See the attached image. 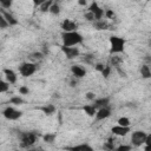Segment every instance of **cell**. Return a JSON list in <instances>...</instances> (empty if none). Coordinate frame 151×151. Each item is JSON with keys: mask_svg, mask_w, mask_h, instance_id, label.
<instances>
[{"mask_svg": "<svg viewBox=\"0 0 151 151\" xmlns=\"http://www.w3.org/2000/svg\"><path fill=\"white\" fill-rule=\"evenodd\" d=\"M61 40H63V46H77L79 44H83L84 38L78 31H71V32L63 31Z\"/></svg>", "mask_w": 151, "mask_h": 151, "instance_id": "6da1fadb", "label": "cell"}, {"mask_svg": "<svg viewBox=\"0 0 151 151\" xmlns=\"http://www.w3.org/2000/svg\"><path fill=\"white\" fill-rule=\"evenodd\" d=\"M110 54H118L124 52L125 50V39L118 35L110 37Z\"/></svg>", "mask_w": 151, "mask_h": 151, "instance_id": "7a4b0ae2", "label": "cell"}, {"mask_svg": "<svg viewBox=\"0 0 151 151\" xmlns=\"http://www.w3.org/2000/svg\"><path fill=\"white\" fill-rule=\"evenodd\" d=\"M37 68H38V66H37V64H34V63H28V61L21 63V64L19 65V73H20L22 77L27 78V77H31L32 74H34L35 71H37Z\"/></svg>", "mask_w": 151, "mask_h": 151, "instance_id": "3957f363", "label": "cell"}, {"mask_svg": "<svg viewBox=\"0 0 151 151\" xmlns=\"http://www.w3.org/2000/svg\"><path fill=\"white\" fill-rule=\"evenodd\" d=\"M37 142V133L34 132H22L20 134V145L21 147H31Z\"/></svg>", "mask_w": 151, "mask_h": 151, "instance_id": "277c9868", "label": "cell"}, {"mask_svg": "<svg viewBox=\"0 0 151 151\" xmlns=\"http://www.w3.org/2000/svg\"><path fill=\"white\" fill-rule=\"evenodd\" d=\"M2 116L8 120H17L22 116V112L12 106H7L6 109L2 110Z\"/></svg>", "mask_w": 151, "mask_h": 151, "instance_id": "5b68a950", "label": "cell"}, {"mask_svg": "<svg viewBox=\"0 0 151 151\" xmlns=\"http://www.w3.org/2000/svg\"><path fill=\"white\" fill-rule=\"evenodd\" d=\"M146 134L144 131L142 130H137V131H133L132 134H131V142H132V145L133 146H140L142 144H145V138H146Z\"/></svg>", "mask_w": 151, "mask_h": 151, "instance_id": "8992f818", "label": "cell"}, {"mask_svg": "<svg viewBox=\"0 0 151 151\" xmlns=\"http://www.w3.org/2000/svg\"><path fill=\"white\" fill-rule=\"evenodd\" d=\"M61 51L67 59H74L76 57H79L80 54V51L76 46H63L61 45Z\"/></svg>", "mask_w": 151, "mask_h": 151, "instance_id": "52a82bcc", "label": "cell"}, {"mask_svg": "<svg viewBox=\"0 0 151 151\" xmlns=\"http://www.w3.org/2000/svg\"><path fill=\"white\" fill-rule=\"evenodd\" d=\"M88 11H91V12L94 14L96 20H101L103 17L105 15L104 9H103V8L98 5V2H96V1H92V2H91V5L88 6Z\"/></svg>", "mask_w": 151, "mask_h": 151, "instance_id": "ba28073f", "label": "cell"}, {"mask_svg": "<svg viewBox=\"0 0 151 151\" xmlns=\"http://www.w3.org/2000/svg\"><path fill=\"white\" fill-rule=\"evenodd\" d=\"M130 131H131L130 126H122V125H118V124L111 129V132L114 136H119V137H125Z\"/></svg>", "mask_w": 151, "mask_h": 151, "instance_id": "9c48e42d", "label": "cell"}, {"mask_svg": "<svg viewBox=\"0 0 151 151\" xmlns=\"http://www.w3.org/2000/svg\"><path fill=\"white\" fill-rule=\"evenodd\" d=\"M61 28H63L64 32L77 31V28H78V24L74 22V21L71 20V19H65V20L61 22Z\"/></svg>", "mask_w": 151, "mask_h": 151, "instance_id": "30bf717a", "label": "cell"}, {"mask_svg": "<svg viewBox=\"0 0 151 151\" xmlns=\"http://www.w3.org/2000/svg\"><path fill=\"white\" fill-rule=\"evenodd\" d=\"M111 116V110L109 106H105V107H100L97 110V113H96V120H104L106 118H109Z\"/></svg>", "mask_w": 151, "mask_h": 151, "instance_id": "8fae6325", "label": "cell"}, {"mask_svg": "<svg viewBox=\"0 0 151 151\" xmlns=\"http://www.w3.org/2000/svg\"><path fill=\"white\" fill-rule=\"evenodd\" d=\"M71 72L73 74V77L76 78H84L86 76V70L84 67H81L80 65H73L71 66Z\"/></svg>", "mask_w": 151, "mask_h": 151, "instance_id": "7c38bea8", "label": "cell"}, {"mask_svg": "<svg viewBox=\"0 0 151 151\" xmlns=\"http://www.w3.org/2000/svg\"><path fill=\"white\" fill-rule=\"evenodd\" d=\"M4 74H5V78L6 80L9 83V84H15L17 80H18V77H17V73L12 70V68H4Z\"/></svg>", "mask_w": 151, "mask_h": 151, "instance_id": "4fadbf2b", "label": "cell"}, {"mask_svg": "<svg viewBox=\"0 0 151 151\" xmlns=\"http://www.w3.org/2000/svg\"><path fill=\"white\" fill-rule=\"evenodd\" d=\"M0 14H2L4 17H5V19L8 21V24H9V26H15V25H18V20L9 13V12H7V11H5V8H2V9H0Z\"/></svg>", "mask_w": 151, "mask_h": 151, "instance_id": "5bb4252c", "label": "cell"}, {"mask_svg": "<svg viewBox=\"0 0 151 151\" xmlns=\"http://www.w3.org/2000/svg\"><path fill=\"white\" fill-rule=\"evenodd\" d=\"M93 105H94L97 109L109 106V105H110V98H109V97H103V98L94 99V100H93Z\"/></svg>", "mask_w": 151, "mask_h": 151, "instance_id": "9a60e30c", "label": "cell"}, {"mask_svg": "<svg viewBox=\"0 0 151 151\" xmlns=\"http://www.w3.org/2000/svg\"><path fill=\"white\" fill-rule=\"evenodd\" d=\"M40 110H41V112H42L45 116H52V114H54L55 111H57V109H55V106H54L53 104H46V105L41 106Z\"/></svg>", "mask_w": 151, "mask_h": 151, "instance_id": "2e32d148", "label": "cell"}, {"mask_svg": "<svg viewBox=\"0 0 151 151\" xmlns=\"http://www.w3.org/2000/svg\"><path fill=\"white\" fill-rule=\"evenodd\" d=\"M83 110H84V112H85L88 117H94L98 109H97L93 104H86V105L83 106Z\"/></svg>", "mask_w": 151, "mask_h": 151, "instance_id": "e0dca14e", "label": "cell"}, {"mask_svg": "<svg viewBox=\"0 0 151 151\" xmlns=\"http://www.w3.org/2000/svg\"><path fill=\"white\" fill-rule=\"evenodd\" d=\"M139 72H140L142 78H144V79H150L151 78V68H150L149 65H146V64L142 65Z\"/></svg>", "mask_w": 151, "mask_h": 151, "instance_id": "ac0fdd59", "label": "cell"}, {"mask_svg": "<svg viewBox=\"0 0 151 151\" xmlns=\"http://www.w3.org/2000/svg\"><path fill=\"white\" fill-rule=\"evenodd\" d=\"M93 27L97 29V31H103V29H107L109 28V24L106 21H104L103 19L101 20H96L93 22Z\"/></svg>", "mask_w": 151, "mask_h": 151, "instance_id": "d6986e66", "label": "cell"}, {"mask_svg": "<svg viewBox=\"0 0 151 151\" xmlns=\"http://www.w3.org/2000/svg\"><path fill=\"white\" fill-rule=\"evenodd\" d=\"M70 150H73V151H92V146H90L88 144H80V145H76V146H72V147H68Z\"/></svg>", "mask_w": 151, "mask_h": 151, "instance_id": "ffe728a7", "label": "cell"}, {"mask_svg": "<svg viewBox=\"0 0 151 151\" xmlns=\"http://www.w3.org/2000/svg\"><path fill=\"white\" fill-rule=\"evenodd\" d=\"M53 2H54V0H47V1H45V2L40 6V12H42V13L50 12V8H51V6H52Z\"/></svg>", "mask_w": 151, "mask_h": 151, "instance_id": "44dd1931", "label": "cell"}, {"mask_svg": "<svg viewBox=\"0 0 151 151\" xmlns=\"http://www.w3.org/2000/svg\"><path fill=\"white\" fill-rule=\"evenodd\" d=\"M50 13L53 14V15H59V14H60V5H59L57 1H54V2L52 4V6H51V8H50Z\"/></svg>", "mask_w": 151, "mask_h": 151, "instance_id": "7402d4cb", "label": "cell"}, {"mask_svg": "<svg viewBox=\"0 0 151 151\" xmlns=\"http://www.w3.org/2000/svg\"><path fill=\"white\" fill-rule=\"evenodd\" d=\"M24 103H25V100H24L20 96H14V97H12V98L9 99V104H13V105H17V106L22 105Z\"/></svg>", "mask_w": 151, "mask_h": 151, "instance_id": "603a6c76", "label": "cell"}, {"mask_svg": "<svg viewBox=\"0 0 151 151\" xmlns=\"http://www.w3.org/2000/svg\"><path fill=\"white\" fill-rule=\"evenodd\" d=\"M55 138H57V134L55 133H45L44 136H42V140L45 142V143H53L54 140H55Z\"/></svg>", "mask_w": 151, "mask_h": 151, "instance_id": "cb8c5ba5", "label": "cell"}, {"mask_svg": "<svg viewBox=\"0 0 151 151\" xmlns=\"http://www.w3.org/2000/svg\"><path fill=\"white\" fill-rule=\"evenodd\" d=\"M113 143H114V139H113V138H109V139H107V142L103 145V147H104V149H106V150H116V147H114Z\"/></svg>", "mask_w": 151, "mask_h": 151, "instance_id": "d4e9b609", "label": "cell"}, {"mask_svg": "<svg viewBox=\"0 0 151 151\" xmlns=\"http://www.w3.org/2000/svg\"><path fill=\"white\" fill-rule=\"evenodd\" d=\"M9 90V83L6 80H1L0 81V92L1 93H5V92H7Z\"/></svg>", "mask_w": 151, "mask_h": 151, "instance_id": "484cf974", "label": "cell"}, {"mask_svg": "<svg viewBox=\"0 0 151 151\" xmlns=\"http://www.w3.org/2000/svg\"><path fill=\"white\" fill-rule=\"evenodd\" d=\"M117 124L122 125V126H130V119L127 117H120V118H118Z\"/></svg>", "mask_w": 151, "mask_h": 151, "instance_id": "4316f807", "label": "cell"}, {"mask_svg": "<svg viewBox=\"0 0 151 151\" xmlns=\"http://www.w3.org/2000/svg\"><path fill=\"white\" fill-rule=\"evenodd\" d=\"M112 57L110 58V63L116 67V66H119V64L122 63V59L119 58V57H117V55H114V54H111Z\"/></svg>", "mask_w": 151, "mask_h": 151, "instance_id": "83f0119b", "label": "cell"}, {"mask_svg": "<svg viewBox=\"0 0 151 151\" xmlns=\"http://www.w3.org/2000/svg\"><path fill=\"white\" fill-rule=\"evenodd\" d=\"M100 73H101V76H103L105 79H107V78L110 77V74H111V66H110V65H105L104 70H103Z\"/></svg>", "mask_w": 151, "mask_h": 151, "instance_id": "f1b7e54d", "label": "cell"}, {"mask_svg": "<svg viewBox=\"0 0 151 151\" xmlns=\"http://www.w3.org/2000/svg\"><path fill=\"white\" fill-rule=\"evenodd\" d=\"M0 5H1V8H11L12 5H13V0H0Z\"/></svg>", "mask_w": 151, "mask_h": 151, "instance_id": "f546056e", "label": "cell"}, {"mask_svg": "<svg viewBox=\"0 0 151 151\" xmlns=\"http://www.w3.org/2000/svg\"><path fill=\"white\" fill-rule=\"evenodd\" d=\"M84 18H85L87 21H92V22L96 21V17H94V14H93L91 11H88V9H87V12L84 14Z\"/></svg>", "mask_w": 151, "mask_h": 151, "instance_id": "4dcf8cb0", "label": "cell"}, {"mask_svg": "<svg viewBox=\"0 0 151 151\" xmlns=\"http://www.w3.org/2000/svg\"><path fill=\"white\" fill-rule=\"evenodd\" d=\"M8 26H9L8 21L5 19V17H4L2 14H0V28H1V29H5V28H7Z\"/></svg>", "mask_w": 151, "mask_h": 151, "instance_id": "1f68e13d", "label": "cell"}, {"mask_svg": "<svg viewBox=\"0 0 151 151\" xmlns=\"http://www.w3.org/2000/svg\"><path fill=\"white\" fill-rule=\"evenodd\" d=\"M131 149H132L131 145H119V146L116 147L117 151H130Z\"/></svg>", "mask_w": 151, "mask_h": 151, "instance_id": "d6a6232c", "label": "cell"}, {"mask_svg": "<svg viewBox=\"0 0 151 151\" xmlns=\"http://www.w3.org/2000/svg\"><path fill=\"white\" fill-rule=\"evenodd\" d=\"M19 93H20V94H24V96H25V94H28V93H29V88H28L27 86L22 85V86L19 87Z\"/></svg>", "mask_w": 151, "mask_h": 151, "instance_id": "836d02e7", "label": "cell"}, {"mask_svg": "<svg viewBox=\"0 0 151 151\" xmlns=\"http://www.w3.org/2000/svg\"><path fill=\"white\" fill-rule=\"evenodd\" d=\"M85 97H86V99H87V100H90V101H93V100L96 99V94H94V92H91V91L86 92Z\"/></svg>", "mask_w": 151, "mask_h": 151, "instance_id": "e575fe53", "label": "cell"}, {"mask_svg": "<svg viewBox=\"0 0 151 151\" xmlns=\"http://www.w3.org/2000/svg\"><path fill=\"white\" fill-rule=\"evenodd\" d=\"M105 17H106L107 19H113V18H114V12H113L112 9H106V11H105Z\"/></svg>", "mask_w": 151, "mask_h": 151, "instance_id": "d590c367", "label": "cell"}, {"mask_svg": "<svg viewBox=\"0 0 151 151\" xmlns=\"http://www.w3.org/2000/svg\"><path fill=\"white\" fill-rule=\"evenodd\" d=\"M116 70H117V72L119 73V76H120L122 78H127L126 72H125V71H123V70L120 68V66H116Z\"/></svg>", "mask_w": 151, "mask_h": 151, "instance_id": "8d00e7d4", "label": "cell"}, {"mask_svg": "<svg viewBox=\"0 0 151 151\" xmlns=\"http://www.w3.org/2000/svg\"><path fill=\"white\" fill-rule=\"evenodd\" d=\"M104 67H105V65H104V64H100V63H98V64L94 65V68H96V71H98V72H101V71L104 70Z\"/></svg>", "mask_w": 151, "mask_h": 151, "instance_id": "74e56055", "label": "cell"}, {"mask_svg": "<svg viewBox=\"0 0 151 151\" xmlns=\"http://www.w3.org/2000/svg\"><path fill=\"white\" fill-rule=\"evenodd\" d=\"M31 1L33 2V5H34L35 7H38V6L40 7V6H41V5H42L45 1H47V0H31Z\"/></svg>", "mask_w": 151, "mask_h": 151, "instance_id": "f35d334b", "label": "cell"}, {"mask_svg": "<svg viewBox=\"0 0 151 151\" xmlns=\"http://www.w3.org/2000/svg\"><path fill=\"white\" fill-rule=\"evenodd\" d=\"M32 57L35 58V59H42L44 53H41V52H34V53H32Z\"/></svg>", "mask_w": 151, "mask_h": 151, "instance_id": "ab89813d", "label": "cell"}, {"mask_svg": "<svg viewBox=\"0 0 151 151\" xmlns=\"http://www.w3.org/2000/svg\"><path fill=\"white\" fill-rule=\"evenodd\" d=\"M151 144V133L146 134V138H145V145H150Z\"/></svg>", "mask_w": 151, "mask_h": 151, "instance_id": "60d3db41", "label": "cell"}, {"mask_svg": "<svg viewBox=\"0 0 151 151\" xmlns=\"http://www.w3.org/2000/svg\"><path fill=\"white\" fill-rule=\"evenodd\" d=\"M77 79H78V78H76V77H74V79H72V80L70 81V86H71V87L77 86V83H78V81H77Z\"/></svg>", "mask_w": 151, "mask_h": 151, "instance_id": "b9f144b4", "label": "cell"}, {"mask_svg": "<svg viewBox=\"0 0 151 151\" xmlns=\"http://www.w3.org/2000/svg\"><path fill=\"white\" fill-rule=\"evenodd\" d=\"M78 5L79 6H86L87 5V0H78Z\"/></svg>", "mask_w": 151, "mask_h": 151, "instance_id": "7bdbcfd3", "label": "cell"}, {"mask_svg": "<svg viewBox=\"0 0 151 151\" xmlns=\"http://www.w3.org/2000/svg\"><path fill=\"white\" fill-rule=\"evenodd\" d=\"M144 150H145V151H151V144H150V145H145Z\"/></svg>", "mask_w": 151, "mask_h": 151, "instance_id": "ee69618b", "label": "cell"}, {"mask_svg": "<svg viewBox=\"0 0 151 151\" xmlns=\"http://www.w3.org/2000/svg\"><path fill=\"white\" fill-rule=\"evenodd\" d=\"M134 1H142V0H134Z\"/></svg>", "mask_w": 151, "mask_h": 151, "instance_id": "f6af8a7d", "label": "cell"}, {"mask_svg": "<svg viewBox=\"0 0 151 151\" xmlns=\"http://www.w3.org/2000/svg\"><path fill=\"white\" fill-rule=\"evenodd\" d=\"M66 1H71V0H66Z\"/></svg>", "mask_w": 151, "mask_h": 151, "instance_id": "bcb514c9", "label": "cell"}]
</instances>
